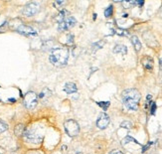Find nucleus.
I'll list each match as a JSON object with an SVG mask.
<instances>
[{
    "mask_svg": "<svg viewBox=\"0 0 162 154\" xmlns=\"http://www.w3.org/2000/svg\"><path fill=\"white\" fill-rule=\"evenodd\" d=\"M140 97L141 94L135 89H128L122 92V101L126 109L129 110H136L138 109Z\"/></svg>",
    "mask_w": 162,
    "mask_h": 154,
    "instance_id": "1",
    "label": "nucleus"
},
{
    "mask_svg": "<svg viewBox=\"0 0 162 154\" xmlns=\"http://www.w3.org/2000/svg\"><path fill=\"white\" fill-rule=\"evenodd\" d=\"M49 60L56 67L65 66L69 60V49L66 47L55 48L51 51Z\"/></svg>",
    "mask_w": 162,
    "mask_h": 154,
    "instance_id": "2",
    "label": "nucleus"
},
{
    "mask_svg": "<svg viewBox=\"0 0 162 154\" xmlns=\"http://www.w3.org/2000/svg\"><path fill=\"white\" fill-rule=\"evenodd\" d=\"M23 136H24L25 140H26L27 142H30L32 144L41 143V141L43 140L42 135L39 134L38 132H37L36 130H34V129H32V128L25 129Z\"/></svg>",
    "mask_w": 162,
    "mask_h": 154,
    "instance_id": "3",
    "label": "nucleus"
},
{
    "mask_svg": "<svg viewBox=\"0 0 162 154\" xmlns=\"http://www.w3.org/2000/svg\"><path fill=\"white\" fill-rule=\"evenodd\" d=\"M64 127H65V130L67 132V134L69 135L70 137L77 136L80 132L79 123H78L76 121H74V119H69V121H65Z\"/></svg>",
    "mask_w": 162,
    "mask_h": 154,
    "instance_id": "4",
    "label": "nucleus"
},
{
    "mask_svg": "<svg viewBox=\"0 0 162 154\" xmlns=\"http://www.w3.org/2000/svg\"><path fill=\"white\" fill-rule=\"evenodd\" d=\"M38 103V97L34 92H28L24 97V104L27 109H32Z\"/></svg>",
    "mask_w": 162,
    "mask_h": 154,
    "instance_id": "5",
    "label": "nucleus"
},
{
    "mask_svg": "<svg viewBox=\"0 0 162 154\" xmlns=\"http://www.w3.org/2000/svg\"><path fill=\"white\" fill-rule=\"evenodd\" d=\"M39 11V4L36 2H30L25 5L22 13L26 17H32Z\"/></svg>",
    "mask_w": 162,
    "mask_h": 154,
    "instance_id": "6",
    "label": "nucleus"
},
{
    "mask_svg": "<svg viewBox=\"0 0 162 154\" xmlns=\"http://www.w3.org/2000/svg\"><path fill=\"white\" fill-rule=\"evenodd\" d=\"M77 23V20L75 19L74 17H68L66 18L64 21H62L61 23H59V26H58V30L61 31V32H64V31H67L71 29L72 27L75 26V24Z\"/></svg>",
    "mask_w": 162,
    "mask_h": 154,
    "instance_id": "7",
    "label": "nucleus"
},
{
    "mask_svg": "<svg viewBox=\"0 0 162 154\" xmlns=\"http://www.w3.org/2000/svg\"><path fill=\"white\" fill-rule=\"evenodd\" d=\"M110 118L107 113L105 112H102L99 115V118H98V121H96V125L99 129H105L108 127V125L110 124Z\"/></svg>",
    "mask_w": 162,
    "mask_h": 154,
    "instance_id": "8",
    "label": "nucleus"
},
{
    "mask_svg": "<svg viewBox=\"0 0 162 154\" xmlns=\"http://www.w3.org/2000/svg\"><path fill=\"white\" fill-rule=\"evenodd\" d=\"M17 32L24 36H36L37 35V31L35 29L28 25H23V24H21L17 28Z\"/></svg>",
    "mask_w": 162,
    "mask_h": 154,
    "instance_id": "9",
    "label": "nucleus"
},
{
    "mask_svg": "<svg viewBox=\"0 0 162 154\" xmlns=\"http://www.w3.org/2000/svg\"><path fill=\"white\" fill-rule=\"evenodd\" d=\"M141 63H142V66L144 67V69L148 71H151L153 69V60H152L151 57H148V56L143 57L141 60Z\"/></svg>",
    "mask_w": 162,
    "mask_h": 154,
    "instance_id": "10",
    "label": "nucleus"
},
{
    "mask_svg": "<svg viewBox=\"0 0 162 154\" xmlns=\"http://www.w3.org/2000/svg\"><path fill=\"white\" fill-rule=\"evenodd\" d=\"M113 53H116V54H121V55H126V54H127V48H126L124 45L117 44V45L114 46Z\"/></svg>",
    "mask_w": 162,
    "mask_h": 154,
    "instance_id": "11",
    "label": "nucleus"
},
{
    "mask_svg": "<svg viewBox=\"0 0 162 154\" xmlns=\"http://www.w3.org/2000/svg\"><path fill=\"white\" fill-rule=\"evenodd\" d=\"M64 91L67 92V94H74L78 91L77 86L73 84V83H67L64 87Z\"/></svg>",
    "mask_w": 162,
    "mask_h": 154,
    "instance_id": "12",
    "label": "nucleus"
},
{
    "mask_svg": "<svg viewBox=\"0 0 162 154\" xmlns=\"http://www.w3.org/2000/svg\"><path fill=\"white\" fill-rule=\"evenodd\" d=\"M25 132V126L22 124V123H19V124H17L15 126V129H14V133L16 136L20 137V136H23Z\"/></svg>",
    "mask_w": 162,
    "mask_h": 154,
    "instance_id": "13",
    "label": "nucleus"
},
{
    "mask_svg": "<svg viewBox=\"0 0 162 154\" xmlns=\"http://www.w3.org/2000/svg\"><path fill=\"white\" fill-rule=\"evenodd\" d=\"M131 43L133 45V47L136 51H140L141 50V43H140L139 39L137 38V36H132L131 37Z\"/></svg>",
    "mask_w": 162,
    "mask_h": 154,
    "instance_id": "14",
    "label": "nucleus"
},
{
    "mask_svg": "<svg viewBox=\"0 0 162 154\" xmlns=\"http://www.w3.org/2000/svg\"><path fill=\"white\" fill-rule=\"evenodd\" d=\"M68 17H69V12L67 10H62L60 13L58 14V16L56 17V20H57L59 23H61L62 21H64Z\"/></svg>",
    "mask_w": 162,
    "mask_h": 154,
    "instance_id": "15",
    "label": "nucleus"
},
{
    "mask_svg": "<svg viewBox=\"0 0 162 154\" xmlns=\"http://www.w3.org/2000/svg\"><path fill=\"white\" fill-rule=\"evenodd\" d=\"M130 141H132V142H134V143H136V144H139L137 140H135L134 138H132V137H130V136H126L125 138H124V139H122L121 143H122L123 145H124V144L128 143V142H130Z\"/></svg>",
    "mask_w": 162,
    "mask_h": 154,
    "instance_id": "16",
    "label": "nucleus"
},
{
    "mask_svg": "<svg viewBox=\"0 0 162 154\" xmlns=\"http://www.w3.org/2000/svg\"><path fill=\"white\" fill-rule=\"evenodd\" d=\"M113 6H108V7L105 9V17H110L111 15H113Z\"/></svg>",
    "mask_w": 162,
    "mask_h": 154,
    "instance_id": "17",
    "label": "nucleus"
},
{
    "mask_svg": "<svg viewBox=\"0 0 162 154\" xmlns=\"http://www.w3.org/2000/svg\"><path fill=\"white\" fill-rule=\"evenodd\" d=\"M98 104L101 107H102L105 110H107L108 109V107L110 106V101H99V103H98Z\"/></svg>",
    "mask_w": 162,
    "mask_h": 154,
    "instance_id": "18",
    "label": "nucleus"
},
{
    "mask_svg": "<svg viewBox=\"0 0 162 154\" xmlns=\"http://www.w3.org/2000/svg\"><path fill=\"white\" fill-rule=\"evenodd\" d=\"M136 4V1H123L122 2V5L124 8H130L132 5H135Z\"/></svg>",
    "mask_w": 162,
    "mask_h": 154,
    "instance_id": "19",
    "label": "nucleus"
},
{
    "mask_svg": "<svg viewBox=\"0 0 162 154\" xmlns=\"http://www.w3.org/2000/svg\"><path fill=\"white\" fill-rule=\"evenodd\" d=\"M104 45H105L104 41H102V42L99 41V42L95 43V44H93V50H98V49H101Z\"/></svg>",
    "mask_w": 162,
    "mask_h": 154,
    "instance_id": "20",
    "label": "nucleus"
},
{
    "mask_svg": "<svg viewBox=\"0 0 162 154\" xmlns=\"http://www.w3.org/2000/svg\"><path fill=\"white\" fill-rule=\"evenodd\" d=\"M7 128H8L7 123H5L4 121H0V133H2V132H4Z\"/></svg>",
    "mask_w": 162,
    "mask_h": 154,
    "instance_id": "21",
    "label": "nucleus"
},
{
    "mask_svg": "<svg viewBox=\"0 0 162 154\" xmlns=\"http://www.w3.org/2000/svg\"><path fill=\"white\" fill-rule=\"evenodd\" d=\"M121 127H123V128H126V129H130L132 127V123L130 122V121H123L122 123H121Z\"/></svg>",
    "mask_w": 162,
    "mask_h": 154,
    "instance_id": "22",
    "label": "nucleus"
},
{
    "mask_svg": "<svg viewBox=\"0 0 162 154\" xmlns=\"http://www.w3.org/2000/svg\"><path fill=\"white\" fill-rule=\"evenodd\" d=\"M155 110H156V103H151V107H150V113H151V115H154Z\"/></svg>",
    "mask_w": 162,
    "mask_h": 154,
    "instance_id": "23",
    "label": "nucleus"
},
{
    "mask_svg": "<svg viewBox=\"0 0 162 154\" xmlns=\"http://www.w3.org/2000/svg\"><path fill=\"white\" fill-rule=\"evenodd\" d=\"M151 144H152V142H148V144H147V145H145V146H144V147H143V148H142V152H145L146 150H147V149L149 148V146H150Z\"/></svg>",
    "mask_w": 162,
    "mask_h": 154,
    "instance_id": "24",
    "label": "nucleus"
},
{
    "mask_svg": "<svg viewBox=\"0 0 162 154\" xmlns=\"http://www.w3.org/2000/svg\"><path fill=\"white\" fill-rule=\"evenodd\" d=\"M73 39H74V36L70 35V38L68 37V43H69V44H72V43H73Z\"/></svg>",
    "mask_w": 162,
    "mask_h": 154,
    "instance_id": "25",
    "label": "nucleus"
},
{
    "mask_svg": "<svg viewBox=\"0 0 162 154\" xmlns=\"http://www.w3.org/2000/svg\"><path fill=\"white\" fill-rule=\"evenodd\" d=\"M63 4H65V2H64V1H57V2H55V3H54V5H55V6H57V5H63Z\"/></svg>",
    "mask_w": 162,
    "mask_h": 154,
    "instance_id": "26",
    "label": "nucleus"
},
{
    "mask_svg": "<svg viewBox=\"0 0 162 154\" xmlns=\"http://www.w3.org/2000/svg\"><path fill=\"white\" fill-rule=\"evenodd\" d=\"M110 154H123L121 151H118V150H113V151H111Z\"/></svg>",
    "mask_w": 162,
    "mask_h": 154,
    "instance_id": "27",
    "label": "nucleus"
},
{
    "mask_svg": "<svg viewBox=\"0 0 162 154\" xmlns=\"http://www.w3.org/2000/svg\"><path fill=\"white\" fill-rule=\"evenodd\" d=\"M27 154H40L38 151H36V150H33V151H30V152H28Z\"/></svg>",
    "mask_w": 162,
    "mask_h": 154,
    "instance_id": "28",
    "label": "nucleus"
},
{
    "mask_svg": "<svg viewBox=\"0 0 162 154\" xmlns=\"http://www.w3.org/2000/svg\"><path fill=\"white\" fill-rule=\"evenodd\" d=\"M143 3H144L143 1H138V2H136V4H138V5L141 6V5H143Z\"/></svg>",
    "mask_w": 162,
    "mask_h": 154,
    "instance_id": "29",
    "label": "nucleus"
},
{
    "mask_svg": "<svg viewBox=\"0 0 162 154\" xmlns=\"http://www.w3.org/2000/svg\"><path fill=\"white\" fill-rule=\"evenodd\" d=\"M159 66H160V69H161V71H162V58H161V59H160V61H159Z\"/></svg>",
    "mask_w": 162,
    "mask_h": 154,
    "instance_id": "30",
    "label": "nucleus"
}]
</instances>
